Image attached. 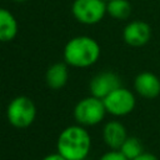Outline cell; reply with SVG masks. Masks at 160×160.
<instances>
[{
	"label": "cell",
	"mask_w": 160,
	"mask_h": 160,
	"mask_svg": "<svg viewBox=\"0 0 160 160\" xmlns=\"http://www.w3.org/2000/svg\"><path fill=\"white\" fill-rule=\"evenodd\" d=\"M84 160H86V159H84Z\"/></svg>",
	"instance_id": "d6986e66"
},
{
	"label": "cell",
	"mask_w": 160,
	"mask_h": 160,
	"mask_svg": "<svg viewBox=\"0 0 160 160\" xmlns=\"http://www.w3.org/2000/svg\"><path fill=\"white\" fill-rule=\"evenodd\" d=\"M18 21L5 8H0V42H9L18 35Z\"/></svg>",
	"instance_id": "7c38bea8"
},
{
	"label": "cell",
	"mask_w": 160,
	"mask_h": 160,
	"mask_svg": "<svg viewBox=\"0 0 160 160\" xmlns=\"http://www.w3.org/2000/svg\"><path fill=\"white\" fill-rule=\"evenodd\" d=\"M41 160H66L62 155H60L58 151L56 152H52V154H49V155H45Z\"/></svg>",
	"instance_id": "e0dca14e"
},
{
	"label": "cell",
	"mask_w": 160,
	"mask_h": 160,
	"mask_svg": "<svg viewBox=\"0 0 160 160\" xmlns=\"http://www.w3.org/2000/svg\"><path fill=\"white\" fill-rule=\"evenodd\" d=\"M106 14L115 20H126L131 14V4L129 0H108Z\"/></svg>",
	"instance_id": "4fadbf2b"
},
{
	"label": "cell",
	"mask_w": 160,
	"mask_h": 160,
	"mask_svg": "<svg viewBox=\"0 0 160 160\" xmlns=\"http://www.w3.org/2000/svg\"><path fill=\"white\" fill-rule=\"evenodd\" d=\"M102 101L106 112L115 118L129 115L136 106L135 94L124 86H120L112 92H110L106 98L102 99Z\"/></svg>",
	"instance_id": "8992f818"
},
{
	"label": "cell",
	"mask_w": 160,
	"mask_h": 160,
	"mask_svg": "<svg viewBox=\"0 0 160 160\" xmlns=\"http://www.w3.org/2000/svg\"><path fill=\"white\" fill-rule=\"evenodd\" d=\"M98 160H128L120 150H109L106 152H104Z\"/></svg>",
	"instance_id": "9a60e30c"
},
{
	"label": "cell",
	"mask_w": 160,
	"mask_h": 160,
	"mask_svg": "<svg viewBox=\"0 0 160 160\" xmlns=\"http://www.w3.org/2000/svg\"><path fill=\"white\" fill-rule=\"evenodd\" d=\"M102 140L110 150H119L126 140L128 130L119 120H110L102 126Z\"/></svg>",
	"instance_id": "30bf717a"
},
{
	"label": "cell",
	"mask_w": 160,
	"mask_h": 160,
	"mask_svg": "<svg viewBox=\"0 0 160 160\" xmlns=\"http://www.w3.org/2000/svg\"><path fill=\"white\" fill-rule=\"evenodd\" d=\"M132 160H159L152 152H149V151H144L141 155H139L138 158L132 159Z\"/></svg>",
	"instance_id": "2e32d148"
},
{
	"label": "cell",
	"mask_w": 160,
	"mask_h": 160,
	"mask_svg": "<svg viewBox=\"0 0 160 160\" xmlns=\"http://www.w3.org/2000/svg\"><path fill=\"white\" fill-rule=\"evenodd\" d=\"M99 42L86 35H79L70 39L64 48V61L72 68H89L100 58Z\"/></svg>",
	"instance_id": "7a4b0ae2"
},
{
	"label": "cell",
	"mask_w": 160,
	"mask_h": 160,
	"mask_svg": "<svg viewBox=\"0 0 160 160\" xmlns=\"http://www.w3.org/2000/svg\"><path fill=\"white\" fill-rule=\"evenodd\" d=\"M0 110H1V109H0Z\"/></svg>",
	"instance_id": "ffe728a7"
},
{
	"label": "cell",
	"mask_w": 160,
	"mask_h": 160,
	"mask_svg": "<svg viewBox=\"0 0 160 160\" xmlns=\"http://www.w3.org/2000/svg\"><path fill=\"white\" fill-rule=\"evenodd\" d=\"M119 150L128 160H132L145 151L141 140L136 136H128Z\"/></svg>",
	"instance_id": "5bb4252c"
},
{
	"label": "cell",
	"mask_w": 160,
	"mask_h": 160,
	"mask_svg": "<svg viewBox=\"0 0 160 160\" xmlns=\"http://www.w3.org/2000/svg\"><path fill=\"white\" fill-rule=\"evenodd\" d=\"M14 2H24V1H26V0H12Z\"/></svg>",
	"instance_id": "ac0fdd59"
},
{
	"label": "cell",
	"mask_w": 160,
	"mask_h": 160,
	"mask_svg": "<svg viewBox=\"0 0 160 160\" xmlns=\"http://www.w3.org/2000/svg\"><path fill=\"white\" fill-rule=\"evenodd\" d=\"M120 86L122 85H121V79L118 74L112 71H101L90 80L89 90H90V95L102 100L110 92H112Z\"/></svg>",
	"instance_id": "52a82bcc"
},
{
	"label": "cell",
	"mask_w": 160,
	"mask_h": 160,
	"mask_svg": "<svg viewBox=\"0 0 160 160\" xmlns=\"http://www.w3.org/2000/svg\"><path fill=\"white\" fill-rule=\"evenodd\" d=\"M106 114L108 112L104 101L92 95L81 99L80 101L76 102L74 108V119L76 124L84 128L95 126L100 124Z\"/></svg>",
	"instance_id": "277c9868"
},
{
	"label": "cell",
	"mask_w": 160,
	"mask_h": 160,
	"mask_svg": "<svg viewBox=\"0 0 160 160\" xmlns=\"http://www.w3.org/2000/svg\"><path fill=\"white\" fill-rule=\"evenodd\" d=\"M134 90L144 99H155L160 95V79L151 71H142L134 79Z\"/></svg>",
	"instance_id": "9c48e42d"
},
{
	"label": "cell",
	"mask_w": 160,
	"mask_h": 160,
	"mask_svg": "<svg viewBox=\"0 0 160 160\" xmlns=\"http://www.w3.org/2000/svg\"><path fill=\"white\" fill-rule=\"evenodd\" d=\"M151 39V28L142 20H132L122 29V40L132 48L146 45Z\"/></svg>",
	"instance_id": "ba28073f"
},
{
	"label": "cell",
	"mask_w": 160,
	"mask_h": 160,
	"mask_svg": "<svg viewBox=\"0 0 160 160\" xmlns=\"http://www.w3.org/2000/svg\"><path fill=\"white\" fill-rule=\"evenodd\" d=\"M56 150L66 160H84L91 150V136L84 126L70 125L59 134Z\"/></svg>",
	"instance_id": "6da1fadb"
},
{
	"label": "cell",
	"mask_w": 160,
	"mask_h": 160,
	"mask_svg": "<svg viewBox=\"0 0 160 160\" xmlns=\"http://www.w3.org/2000/svg\"><path fill=\"white\" fill-rule=\"evenodd\" d=\"M69 80V69L68 64L64 62H55L46 70L45 81L46 85L52 90L62 89Z\"/></svg>",
	"instance_id": "8fae6325"
},
{
	"label": "cell",
	"mask_w": 160,
	"mask_h": 160,
	"mask_svg": "<svg viewBox=\"0 0 160 160\" xmlns=\"http://www.w3.org/2000/svg\"><path fill=\"white\" fill-rule=\"evenodd\" d=\"M71 12L76 21L84 25H95L106 15L105 0H74Z\"/></svg>",
	"instance_id": "5b68a950"
},
{
	"label": "cell",
	"mask_w": 160,
	"mask_h": 160,
	"mask_svg": "<svg viewBox=\"0 0 160 160\" xmlns=\"http://www.w3.org/2000/svg\"><path fill=\"white\" fill-rule=\"evenodd\" d=\"M6 118L11 126L16 129H26L36 118V106L30 98L19 95L8 104Z\"/></svg>",
	"instance_id": "3957f363"
}]
</instances>
